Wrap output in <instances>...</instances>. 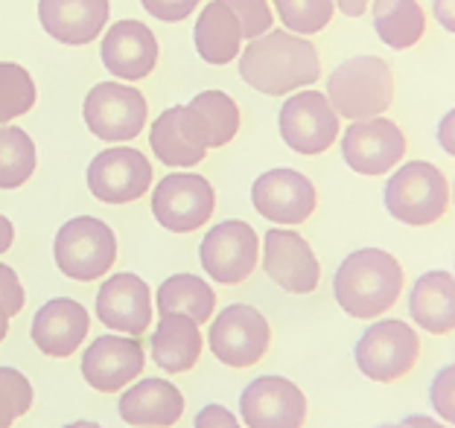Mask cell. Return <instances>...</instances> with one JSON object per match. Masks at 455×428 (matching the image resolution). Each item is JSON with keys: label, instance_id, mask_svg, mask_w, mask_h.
<instances>
[{"label": "cell", "instance_id": "obj_29", "mask_svg": "<svg viewBox=\"0 0 455 428\" xmlns=\"http://www.w3.org/2000/svg\"><path fill=\"white\" fill-rule=\"evenodd\" d=\"M38 152L33 138L18 125H0V190H18L33 178Z\"/></svg>", "mask_w": 455, "mask_h": 428}, {"label": "cell", "instance_id": "obj_30", "mask_svg": "<svg viewBox=\"0 0 455 428\" xmlns=\"http://www.w3.org/2000/svg\"><path fill=\"white\" fill-rule=\"evenodd\" d=\"M188 106L208 125L211 149H222L240 131V108H236V102L225 91H202L196 93Z\"/></svg>", "mask_w": 455, "mask_h": 428}, {"label": "cell", "instance_id": "obj_2", "mask_svg": "<svg viewBox=\"0 0 455 428\" xmlns=\"http://www.w3.org/2000/svg\"><path fill=\"white\" fill-rule=\"evenodd\" d=\"M406 271L400 259L382 248H359L341 259L333 277V297L345 315L377 321L403 297Z\"/></svg>", "mask_w": 455, "mask_h": 428}, {"label": "cell", "instance_id": "obj_26", "mask_svg": "<svg viewBox=\"0 0 455 428\" xmlns=\"http://www.w3.org/2000/svg\"><path fill=\"white\" fill-rule=\"evenodd\" d=\"M193 41L199 56L208 65H228V61L240 59L243 53V29L236 15L228 9L222 0H213L199 12L193 29Z\"/></svg>", "mask_w": 455, "mask_h": 428}, {"label": "cell", "instance_id": "obj_12", "mask_svg": "<svg viewBox=\"0 0 455 428\" xmlns=\"http://www.w3.org/2000/svg\"><path fill=\"white\" fill-rule=\"evenodd\" d=\"M199 259L213 283L240 286L260 263V239L243 218H228L211 227L208 236L202 239Z\"/></svg>", "mask_w": 455, "mask_h": 428}, {"label": "cell", "instance_id": "obj_8", "mask_svg": "<svg viewBox=\"0 0 455 428\" xmlns=\"http://www.w3.org/2000/svg\"><path fill=\"white\" fill-rule=\"evenodd\" d=\"M339 114L330 106L327 93L304 88L286 97L277 114L281 138L298 155H324L339 140Z\"/></svg>", "mask_w": 455, "mask_h": 428}, {"label": "cell", "instance_id": "obj_37", "mask_svg": "<svg viewBox=\"0 0 455 428\" xmlns=\"http://www.w3.org/2000/svg\"><path fill=\"white\" fill-rule=\"evenodd\" d=\"M24 286H20V280L15 274V268H9L0 263V304L9 312V318L18 315L20 309H24Z\"/></svg>", "mask_w": 455, "mask_h": 428}, {"label": "cell", "instance_id": "obj_24", "mask_svg": "<svg viewBox=\"0 0 455 428\" xmlns=\"http://www.w3.org/2000/svg\"><path fill=\"white\" fill-rule=\"evenodd\" d=\"M117 411L134 428H170L184 416V396L167 379H140L123 391Z\"/></svg>", "mask_w": 455, "mask_h": 428}, {"label": "cell", "instance_id": "obj_21", "mask_svg": "<svg viewBox=\"0 0 455 428\" xmlns=\"http://www.w3.org/2000/svg\"><path fill=\"white\" fill-rule=\"evenodd\" d=\"M100 59L117 79H143L158 65V38L140 20H117L106 29Z\"/></svg>", "mask_w": 455, "mask_h": 428}, {"label": "cell", "instance_id": "obj_3", "mask_svg": "<svg viewBox=\"0 0 455 428\" xmlns=\"http://www.w3.org/2000/svg\"><path fill=\"white\" fill-rule=\"evenodd\" d=\"M450 181L429 161H403L382 190L388 216L409 227H429L450 210Z\"/></svg>", "mask_w": 455, "mask_h": 428}, {"label": "cell", "instance_id": "obj_47", "mask_svg": "<svg viewBox=\"0 0 455 428\" xmlns=\"http://www.w3.org/2000/svg\"><path fill=\"white\" fill-rule=\"evenodd\" d=\"M452 274H455V271H452Z\"/></svg>", "mask_w": 455, "mask_h": 428}, {"label": "cell", "instance_id": "obj_9", "mask_svg": "<svg viewBox=\"0 0 455 428\" xmlns=\"http://www.w3.org/2000/svg\"><path fill=\"white\" fill-rule=\"evenodd\" d=\"M406 134L395 120L386 117L354 120L341 134V158L356 175L368 178L395 172L406 161Z\"/></svg>", "mask_w": 455, "mask_h": 428}, {"label": "cell", "instance_id": "obj_34", "mask_svg": "<svg viewBox=\"0 0 455 428\" xmlns=\"http://www.w3.org/2000/svg\"><path fill=\"white\" fill-rule=\"evenodd\" d=\"M222 4L236 15L243 38L248 41L266 36L275 27V12L268 6V0H222Z\"/></svg>", "mask_w": 455, "mask_h": 428}, {"label": "cell", "instance_id": "obj_31", "mask_svg": "<svg viewBox=\"0 0 455 428\" xmlns=\"http://www.w3.org/2000/svg\"><path fill=\"white\" fill-rule=\"evenodd\" d=\"M38 91L27 67L15 61H0V125L12 123L36 106Z\"/></svg>", "mask_w": 455, "mask_h": 428}, {"label": "cell", "instance_id": "obj_10", "mask_svg": "<svg viewBox=\"0 0 455 428\" xmlns=\"http://www.w3.org/2000/svg\"><path fill=\"white\" fill-rule=\"evenodd\" d=\"M88 131L106 143L134 140L147 125V99L138 88L120 82H100L82 102Z\"/></svg>", "mask_w": 455, "mask_h": 428}, {"label": "cell", "instance_id": "obj_23", "mask_svg": "<svg viewBox=\"0 0 455 428\" xmlns=\"http://www.w3.org/2000/svg\"><path fill=\"white\" fill-rule=\"evenodd\" d=\"M409 318L429 336L455 332V274L443 268L423 271L409 291Z\"/></svg>", "mask_w": 455, "mask_h": 428}, {"label": "cell", "instance_id": "obj_32", "mask_svg": "<svg viewBox=\"0 0 455 428\" xmlns=\"http://www.w3.org/2000/svg\"><path fill=\"white\" fill-rule=\"evenodd\" d=\"M283 27L295 36H315L333 20L336 0H275Z\"/></svg>", "mask_w": 455, "mask_h": 428}, {"label": "cell", "instance_id": "obj_35", "mask_svg": "<svg viewBox=\"0 0 455 428\" xmlns=\"http://www.w3.org/2000/svg\"><path fill=\"white\" fill-rule=\"evenodd\" d=\"M429 405L438 420L455 428V361L443 364V368L432 376L429 382Z\"/></svg>", "mask_w": 455, "mask_h": 428}, {"label": "cell", "instance_id": "obj_27", "mask_svg": "<svg viewBox=\"0 0 455 428\" xmlns=\"http://www.w3.org/2000/svg\"><path fill=\"white\" fill-rule=\"evenodd\" d=\"M374 33L388 50H411L427 36V12L418 0H371Z\"/></svg>", "mask_w": 455, "mask_h": 428}, {"label": "cell", "instance_id": "obj_4", "mask_svg": "<svg viewBox=\"0 0 455 428\" xmlns=\"http://www.w3.org/2000/svg\"><path fill=\"white\" fill-rule=\"evenodd\" d=\"M327 99L341 120L382 117L395 102V73L379 56H354L327 76Z\"/></svg>", "mask_w": 455, "mask_h": 428}, {"label": "cell", "instance_id": "obj_42", "mask_svg": "<svg viewBox=\"0 0 455 428\" xmlns=\"http://www.w3.org/2000/svg\"><path fill=\"white\" fill-rule=\"evenodd\" d=\"M403 423L411 425V428H452V425H447L443 420H438V416H427V414H409Z\"/></svg>", "mask_w": 455, "mask_h": 428}, {"label": "cell", "instance_id": "obj_17", "mask_svg": "<svg viewBox=\"0 0 455 428\" xmlns=\"http://www.w3.org/2000/svg\"><path fill=\"white\" fill-rule=\"evenodd\" d=\"M152 155L164 166H196L211 149L204 120L190 106H175L158 114L149 131Z\"/></svg>", "mask_w": 455, "mask_h": 428}, {"label": "cell", "instance_id": "obj_7", "mask_svg": "<svg viewBox=\"0 0 455 428\" xmlns=\"http://www.w3.org/2000/svg\"><path fill=\"white\" fill-rule=\"evenodd\" d=\"M211 353L225 368L245 370L263 361L272 344V327L260 309L248 304L225 306L211 323Z\"/></svg>", "mask_w": 455, "mask_h": 428}, {"label": "cell", "instance_id": "obj_44", "mask_svg": "<svg viewBox=\"0 0 455 428\" xmlns=\"http://www.w3.org/2000/svg\"><path fill=\"white\" fill-rule=\"evenodd\" d=\"M65 428H102L100 423H91V420H76V423H68Z\"/></svg>", "mask_w": 455, "mask_h": 428}, {"label": "cell", "instance_id": "obj_46", "mask_svg": "<svg viewBox=\"0 0 455 428\" xmlns=\"http://www.w3.org/2000/svg\"><path fill=\"white\" fill-rule=\"evenodd\" d=\"M450 195H452V204H455V184H452V190H450Z\"/></svg>", "mask_w": 455, "mask_h": 428}, {"label": "cell", "instance_id": "obj_22", "mask_svg": "<svg viewBox=\"0 0 455 428\" xmlns=\"http://www.w3.org/2000/svg\"><path fill=\"white\" fill-rule=\"evenodd\" d=\"M108 0H38V20L61 44H91L106 29Z\"/></svg>", "mask_w": 455, "mask_h": 428}, {"label": "cell", "instance_id": "obj_20", "mask_svg": "<svg viewBox=\"0 0 455 428\" xmlns=\"http://www.w3.org/2000/svg\"><path fill=\"white\" fill-rule=\"evenodd\" d=\"M88 329H91V315L79 300L53 297L36 312L29 338H33V344L44 356L68 359L82 347Z\"/></svg>", "mask_w": 455, "mask_h": 428}, {"label": "cell", "instance_id": "obj_1", "mask_svg": "<svg viewBox=\"0 0 455 428\" xmlns=\"http://www.w3.org/2000/svg\"><path fill=\"white\" fill-rule=\"evenodd\" d=\"M240 76L248 88L266 97H286L322 79V59L304 36L268 29L266 36L248 41L240 53Z\"/></svg>", "mask_w": 455, "mask_h": 428}, {"label": "cell", "instance_id": "obj_28", "mask_svg": "<svg viewBox=\"0 0 455 428\" xmlns=\"http://www.w3.org/2000/svg\"><path fill=\"white\" fill-rule=\"evenodd\" d=\"M155 309L158 315H170V312H184L196 323L211 321L216 309V295L213 289L196 274H172L164 280L158 295H155Z\"/></svg>", "mask_w": 455, "mask_h": 428}, {"label": "cell", "instance_id": "obj_6", "mask_svg": "<svg viewBox=\"0 0 455 428\" xmlns=\"http://www.w3.org/2000/svg\"><path fill=\"white\" fill-rule=\"evenodd\" d=\"M56 266L65 277L76 283H94L106 277L117 259L114 231L94 216H76L59 227L53 239Z\"/></svg>", "mask_w": 455, "mask_h": 428}, {"label": "cell", "instance_id": "obj_43", "mask_svg": "<svg viewBox=\"0 0 455 428\" xmlns=\"http://www.w3.org/2000/svg\"><path fill=\"white\" fill-rule=\"evenodd\" d=\"M6 332H9V312L4 309V304H0V341L6 338Z\"/></svg>", "mask_w": 455, "mask_h": 428}, {"label": "cell", "instance_id": "obj_41", "mask_svg": "<svg viewBox=\"0 0 455 428\" xmlns=\"http://www.w3.org/2000/svg\"><path fill=\"white\" fill-rule=\"evenodd\" d=\"M371 0H336V9L347 18H362L368 12Z\"/></svg>", "mask_w": 455, "mask_h": 428}, {"label": "cell", "instance_id": "obj_45", "mask_svg": "<svg viewBox=\"0 0 455 428\" xmlns=\"http://www.w3.org/2000/svg\"><path fill=\"white\" fill-rule=\"evenodd\" d=\"M374 428H411V425H406V423H379V425H374Z\"/></svg>", "mask_w": 455, "mask_h": 428}, {"label": "cell", "instance_id": "obj_15", "mask_svg": "<svg viewBox=\"0 0 455 428\" xmlns=\"http://www.w3.org/2000/svg\"><path fill=\"white\" fill-rule=\"evenodd\" d=\"M263 271L289 295H313L322 283L313 245L292 227H272L263 236Z\"/></svg>", "mask_w": 455, "mask_h": 428}, {"label": "cell", "instance_id": "obj_16", "mask_svg": "<svg viewBox=\"0 0 455 428\" xmlns=\"http://www.w3.org/2000/svg\"><path fill=\"white\" fill-rule=\"evenodd\" d=\"M251 204L263 218H268V222L295 227V225H304L307 218L315 213L318 193H315V184L309 181L304 172L277 166V170L263 172L260 178L251 184Z\"/></svg>", "mask_w": 455, "mask_h": 428}, {"label": "cell", "instance_id": "obj_38", "mask_svg": "<svg viewBox=\"0 0 455 428\" xmlns=\"http://www.w3.org/2000/svg\"><path fill=\"white\" fill-rule=\"evenodd\" d=\"M193 428H243V425L231 411L225 408V405L211 402V405H204L199 414H196Z\"/></svg>", "mask_w": 455, "mask_h": 428}, {"label": "cell", "instance_id": "obj_33", "mask_svg": "<svg viewBox=\"0 0 455 428\" xmlns=\"http://www.w3.org/2000/svg\"><path fill=\"white\" fill-rule=\"evenodd\" d=\"M33 405V384L20 370L0 368V428H12Z\"/></svg>", "mask_w": 455, "mask_h": 428}, {"label": "cell", "instance_id": "obj_18", "mask_svg": "<svg viewBox=\"0 0 455 428\" xmlns=\"http://www.w3.org/2000/svg\"><path fill=\"white\" fill-rule=\"evenodd\" d=\"M147 353L132 336H102L82 353V376L100 393H120L143 373Z\"/></svg>", "mask_w": 455, "mask_h": 428}, {"label": "cell", "instance_id": "obj_13", "mask_svg": "<svg viewBox=\"0 0 455 428\" xmlns=\"http://www.w3.org/2000/svg\"><path fill=\"white\" fill-rule=\"evenodd\" d=\"M88 190L97 202L129 204L152 190V163L132 146L100 152L88 166Z\"/></svg>", "mask_w": 455, "mask_h": 428}, {"label": "cell", "instance_id": "obj_11", "mask_svg": "<svg viewBox=\"0 0 455 428\" xmlns=\"http://www.w3.org/2000/svg\"><path fill=\"white\" fill-rule=\"evenodd\" d=\"M216 195L204 175L170 172L152 190V216L164 231L193 234L213 216Z\"/></svg>", "mask_w": 455, "mask_h": 428}, {"label": "cell", "instance_id": "obj_39", "mask_svg": "<svg viewBox=\"0 0 455 428\" xmlns=\"http://www.w3.org/2000/svg\"><path fill=\"white\" fill-rule=\"evenodd\" d=\"M438 146L450 158H455V108H450L438 123Z\"/></svg>", "mask_w": 455, "mask_h": 428}, {"label": "cell", "instance_id": "obj_36", "mask_svg": "<svg viewBox=\"0 0 455 428\" xmlns=\"http://www.w3.org/2000/svg\"><path fill=\"white\" fill-rule=\"evenodd\" d=\"M140 4L152 18L175 24V20L190 18L196 12V6H199V0H140Z\"/></svg>", "mask_w": 455, "mask_h": 428}, {"label": "cell", "instance_id": "obj_25", "mask_svg": "<svg viewBox=\"0 0 455 428\" xmlns=\"http://www.w3.org/2000/svg\"><path fill=\"white\" fill-rule=\"evenodd\" d=\"M202 356V329L184 312L161 315L152 332V361L164 373H188Z\"/></svg>", "mask_w": 455, "mask_h": 428}, {"label": "cell", "instance_id": "obj_14", "mask_svg": "<svg viewBox=\"0 0 455 428\" xmlns=\"http://www.w3.org/2000/svg\"><path fill=\"white\" fill-rule=\"evenodd\" d=\"M240 414L248 428H304L309 405L286 376H257L240 393Z\"/></svg>", "mask_w": 455, "mask_h": 428}, {"label": "cell", "instance_id": "obj_19", "mask_svg": "<svg viewBox=\"0 0 455 428\" xmlns=\"http://www.w3.org/2000/svg\"><path fill=\"white\" fill-rule=\"evenodd\" d=\"M97 318L102 327L138 338L152 327V291L138 274H114L97 291Z\"/></svg>", "mask_w": 455, "mask_h": 428}, {"label": "cell", "instance_id": "obj_40", "mask_svg": "<svg viewBox=\"0 0 455 428\" xmlns=\"http://www.w3.org/2000/svg\"><path fill=\"white\" fill-rule=\"evenodd\" d=\"M432 15L447 33L455 36V0H432Z\"/></svg>", "mask_w": 455, "mask_h": 428}, {"label": "cell", "instance_id": "obj_5", "mask_svg": "<svg viewBox=\"0 0 455 428\" xmlns=\"http://www.w3.org/2000/svg\"><path fill=\"white\" fill-rule=\"evenodd\" d=\"M420 359V336L406 321L379 318L362 332L354 361L365 379L377 384H395L415 370Z\"/></svg>", "mask_w": 455, "mask_h": 428}]
</instances>
